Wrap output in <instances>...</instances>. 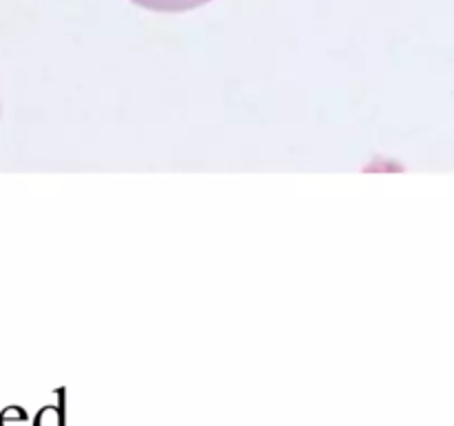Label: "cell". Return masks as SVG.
Segmentation results:
<instances>
[{
	"label": "cell",
	"instance_id": "cell-1",
	"mask_svg": "<svg viewBox=\"0 0 454 426\" xmlns=\"http://www.w3.org/2000/svg\"><path fill=\"white\" fill-rule=\"evenodd\" d=\"M151 12H188V9L202 7L211 0H131Z\"/></svg>",
	"mask_w": 454,
	"mask_h": 426
}]
</instances>
